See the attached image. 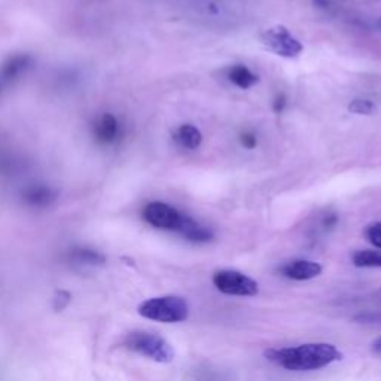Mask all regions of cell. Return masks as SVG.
<instances>
[{"label":"cell","mask_w":381,"mask_h":381,"mask_svg":"<svg viewBox=\"0 0 381 381\" xmlns=\"http://www.w3.org/2000/svg\"><path fill=\"white\" fill-rule=\"evenodd\" d=\"M378 27H380V30H381V18H380V21H378Z\"/></svg>","instance_id":"cell-18"},{"label":"cell","mask_w":381,"mask_h":381,"mask_svg":"<svg viewBox=\"0 0 381 381\" xmlns=\"http://www.w3.org/2000/svg\"><path fill=\"white\" fill-rule=\"evenodd\" d=\"M174 140L185 149L195 151L201 146L203 143V134L193 124H183L181 125L178 132L174 133Z\"/></svg>","instance_id":"cell-9"},{"label":"cell","mask_w":381,"mask_h":381,"mask_svg":"<svg viewBox=\"0 0 381 381\" xmlns=\"http://www.w3.org/2000/svg\"><path fill=\"white\" fill-rule=\"evenodd\" d=\"M265 50L283 58H295L303 53L304 46L284 26H274L259 35Z\"/></svg>","instance_id":"cell-4"},{"label":"cell","mask_w":381,"mask_h":381,"mask_svg":"<svg viewBox=\"0 0 381 381\" xmlns=\"http://www.w3.org/2000/svg\"><path fill=\"white\" fill-rule=\"evenodd\" d=\"M178 232L183 238H186L188 242H193V243H209L213 240V232L209 228L203 227L197 220H194L193 218H189L186 215H183L182 218Z\"/></svg>","instance_id":"cell-8"},{"label":"cell","mask_w":381,"mask_h":381,"mask_svg":"<svg viewBox=\"0 0 381 381\" xmlns=\"http://www.w3.org/2000/svg\"><path fill=\"white\" fill-rule=\"evenodd\" d=\"M228 79L230 82L242 90H249L255 84H258L259 77L258 75L253 73L249 68L243 65H235L228 70Z\"/></svg>","instance_id":"cell-10"},{"label":"cell","mask_w":381,"mask_h":381,"mask_svg":"<svg viewBox=\"0 0 381 381\" xmlns=\"http://www.w3.org/2000/svg\"><path fill=\"white\" fill-rule=\"evenodd\" d=\"M352 261L358 268H381V250H358L353 253Z\"/></svg>","instance_id":"cell-11"},{"label":"cell","mask_w":381,"mask_h":381,"mask_svg":"<svg viewBox=\"0 0 381 381\" xmlns=\"http://www.w3.org/2000/svg\"><path fill=\"white\" fill-rule=\"evenodd\" d=\"M139 314L145 319L161 323H179L188 319V303L176 295H166L146 299L137 308Z\"/></svg>","instance_id":"cell-2"},{"label":"cell","mask_w":381,"mask_h":381,"mask_svg":"<svg viewBox=\"0 0 381 381\" xmlns=\"http://www.w3.org/2000/svg\"><path fill=\"white\" fill-rule=\"evenodd\" d=\"M322 265L319 262L314 261H307V259H295L291 262H286L281 268L280 273L286 279L296 280V281H304V280H311L317 276L322 274Z\"/></svg>","instance_id":"cell-7"},{"label":"cell","mask_w":381,"mask_h":381,"mask_svg":"<svg viewBox=\"0 0 381 381\" xmlns=\"http://www.w3.org/2000/svg\"><path fill=\"white\" fill-rule=\"evenodd\" d=\"M124 345L129 348V350L158 363H170L174 359V350L171 345L163 337L152 332H130L124 340Z\"/></svg>","instance_id":"cell-3"},{"label":"cell","mask_w":381,"mask_h":381,"mask_svg":"<svg viewBox=\"0 0 381 381\" xmlns=\"http://www.w3.org/2000/svg\"><path fill=\"white\" fill-rule=\"evenodd\" d=\"M372 352L377 355H381V337L372 343Z\"/></svg>","instance_id":"cell-17"},{"label":"cell","mask_w":381,"mask_h":381,"mask_svg":"<svg viewBox=\"0 0 381 381\" xmlns=\"http://www.w3.org/2000/svg\"><path fill=\"white\" fill-rule=\"evenodd\" d=\"M240 143H242V146L246 149H255L258 145V140H257V136L253 134L252 132H243L240 134Z\"/></svg>","instance_id":"cell-14"},{"label":"cell","mask_w":381,"mask_h":381,"mask_svg":"<svg viewBox=\"0 0 381 381\" xmlns=\"http://www.w3.org/2000/svg\"><path fill=\"white\" fill-rule=\"evenodd\" d=\"M212 281L219 292L231 296H255L259 292L255 280L235 269H219Z\"/></svg>","instance_id":"cell-5"},{"label":"cell","mask_w":381,"mask_h":381,"mask_svg":"<svg viewBox=\"0 0 381 381\" xmlns=\"http://www.w3.org/2000/svg\"><path fill=\"white\" fill-rule=\"evenodd\" d=\"M182 218L183 215L176 208H173V205L163 201L149 203L146 208L143 209V219L158 230L178 231Z\"/></svg>","instance_id":"cell-6"},{"label":"cell","mask_w":381,"mask_h":381,"mask_svg":"<svg viewBox=\"0 0 381 381\" xmlns=\"http://www.w3.org/2000/svg\"><path fill=\"white\" fill-rule=\"evenodd\" d=\"M313 4H314V6H316V8H319V9H325V11H328V9H331V8L333 6L332 0H313Z\"/></svg>","instance_id":"cell-16"},{"label":"cell","mask_w":381,"mask_h":381,"mask_svg":"<svg viewBox=\"0 0 381 381\" xmlns=\"http://www.w3.org/2000/svg\"><path fill=\"white\" fill-rule=\"evenodd\" d=\"M375 110V104L368 99H355L348 104V112L355 115H371Z\"/></svg>","instance_id":"cell-12"},{"label":"cell","mask_w":381,"mask_h":381,"mask_svg":"<svg viewBox=\"0 0 381 381\" xmlns=\"http://www.w3.org/2000/svg\"><path fill=\"white\" fill-rule=\"evenodd\" d=\"M286 104H288V99H286V95L283 92H280L276 95V99L273 102V110L276 114H281Z\"/></svg>","instance_id":"cell-15"},{"label":"cell","mask_w":381,"mask_h":381,"mask_svg":"<svg viewBox=\"0 0 381 381\" xmlns=\"http://www.w3.org/2000/svg\"><path fill=\"white\" fill-rule=\"evenodd\" d=\"M265 358L288 371H316L343 359V353L333 344L307 343L298 347L269 348Z\"/></svg>","instance_id":"cell-1"},{"label":"cell","mask_w":381,"mask_h":381,"mask_svg":"<svg viewBox=\"0 0 381 381\" xmlns=\"http://www.w3.org/2000/svg\"><path fill=\"white\" fill-rule=\"evenodd\" d=\"M365 235H367L368 242L372 246H375L377 249H381V220L370 225L367 231H365Z\"/></svg>","instance_id":"cell-13"}]
</instances>
